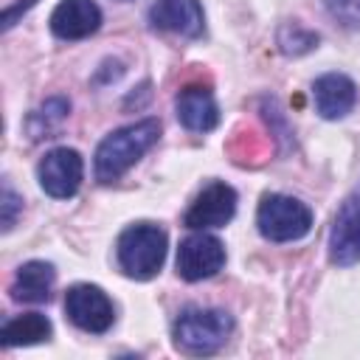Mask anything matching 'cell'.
I'll return each instance as SVG.
<instances>
[{
	"instance_id": "52a82bcc",
	"label": "cell",
	"mask_w": 360,
	"mask_h": 360,
	"mask_svg": "<svg viewBox=\"0 0 360 360\" xmlns=\"http://www.w3.org/2000/svg\"><path fill=\"white\" fill-rule=\"evenodd\" d=\"M225 264V248L217 236L200 231L180 242L177 248V273L186 281H202L222 270Z\"/></svg>"
},
{
	"instance_id": "8992f818",
	"label": "cell",
	"mask_w": 360,
	"mask_h": 360,
	"mask_svg": "<svg viewBox=\"0 0 360 360\" xmlns=\"http://www.w3.org/2000/svg\"><path fill=\"white\" fill-rule=\"evenodd\" d=\"M65 312L82 332H93V335L107 332L115 321L112 301L96 284H73L65 292Z\"/></svg>"
},
{
	"instance_id": "277c9868",
	"label": "cell",
	"mask_w": 360,
	"mask_h": 360,
	"mask_svg": "<svg viewBox=\"0 0 360 360\" xmlns=\"http://www.w3.org/2000/svg\"><path fill=\"white\" fill-rule=\"evenodd\" d=\"M259 233L270 242H295L309 233L312 211L287 194H264L256 211Z\"/></svg>"
},
{
	"instance_id": "30bf717a",
	"label": "cell",
	"mask_w": 360,
	"mask_h": 360,
	"mask_svg": "<svg viewBox=\"0 0 360 360\" xmlns=\"http://www.w3.org/2000/svg\"><path fill=\"white\" fill-rule=\"evenodd\" d=\"M101 25V8L93 0H62L51 11V31L59 39H84Z\"/></svg>"
},
{
	"instance_id": "8fae6325",
	"label": "cell",
	"mask_w": 360,
	"mask_h": 360,
	"mask_svg": "<svg viewBox=\"0 0 360 360\" xmlns=\"http://www.w3.org/2000/svg\"><path fill=\"white\" fill-rule=\"evenodd\" d=\"M177 118L191 132H208L219 124V107L214 101V93L202 84H188L174 98Z\"/></svg>"
},
{
	"instance_id": "3957f363",
	"label": "cell",
	"mask_w": 360,
	"mask_h": 360,
	"mask_svg": "<svg viewBox=\"0 0 360 360\" xmlns=\"http://www.w3.org/2000/svg\"><path fill=\"white\" fill-rule=\"evenodd\" d=\"M233 329V318L225 309L188 307L174 321V343L188 354L217 352Z\"/></svg>"
},
{
	"instance_id": "7a4b0ae2",
	"label": "cell",
	"mask_w": 360,
	"mask_h": 360,
	"mask_svg": "<svg viewBox=\"0 0 360 360\" xmlns=\"http://www.w3.org/2000/svg\"><path fill=\"white\" fill-rule=\"evenodd\" d=\"M118 264L129 278L146 281L152 278L166 259V231L152 222H135L129 225L115 245Z\"/></svg>"
},
{
	"instance_id": "5bb4252c",
	"label": "cell",
	"mask_w": 360,
	"mask_h": 360,
	"mask_svg": "<svg viewBox=\"0 0 360 360\" xmlns=\"http://www.w3.org/2000/svg\"><path fill=\"white\" fill-rule=\"evenodd\" d=\"M56 281V270L48 262H25L11 284V298L22 301V304H42L51 298Z\"/></svg>"
},
{
	"instance_id": "9c48e42d",
	"label": "cell",
	"mask_w": 360,
	"mask_h": 360,
	"mask_svg": "<svg viewBox=\"0 0 360 360\" xmlns=\"http://www.w3.org/2000/svg\"><path fill=\"white\" fill-rule=\"evenodd\" d=\"M236 214V191L228 183H208L186 211L183 222L191 231H205V228H222L233 219Z\"/></svg>"
},
{
	"instance_id": "9a60e30c",
	"label": "cell",
	"mask_w": 360,
	"mask_h": 360,
	"mask_svg": "<svg viewBox=\"0 0 360 360\" xmlns=\"http://www.w3.org/2000/svg\"><path fill=\"white\" fill-rule=\"evenodd\" d=\"M51 321L39 312H25L17 315L11 321L3 323L0 329V343L3 346H31V343H42L51 338Z\"/></svg>"
},
{
	"instance_id": "d6986e66",
	"label": "cell",
	"mask_w": 360,
	"mask_h": 360,
	"mask_svg": "<svg viewBox=\"0 0 360 360\" xmlns=\"http://www.w3.org/2000/svg\"><path fill=\"white\" fill-rule=\"evenodd\" d=\"M31 6H34V0H22V3H17V6L6 8V11H3V28H11V25H14V20L20 17V11H28Z\"/></svg>"
},
{
	"instance_id": "7c38bea8",
	"label": "cell",
	"mask_w": 360,
	"mask_h": 360,
	"mask_svg": "<svg viewBox=\"0 0 360 360\" xmlns=\"http://www.w3.org/2000/svg\"><path fill=\"white\" fill-rule=\"evenodd\" d=\"M149 22L160 31L180 37L202 34V8L197 0H155L149 8Z\"/></svg>"
},
{
	"instance_id": "ac0fdd59",
	"label": "cell",
	"mask_w": 360,
	"mask_h": 360,
	"mask_svg": "<svg viewBox=\"0 0 360 360\" xmlns=\"http://www.w3.org/2000/svg\"><path fill=\"white\" fill-rule=\"evenodd\" d=\"M0 205H3V231H8L17 219V211L22 208V200L14 194V188L8 183H3V202Z\"/></svg>"
},
{
	"instance_id": "4fadbf2b",
	"label": "cell",
	"mask_w": 360,
	"mask_h": 360,
	"mask_svg": "<svg viewBox=\"0 0 360 360\" xmlns=\"http://www.w3.org/2000/svg\"><path fill=\"white\" fill-rule=\"evenodd\" d=\"M312 96H315V110L323 118H343L346 112H352V107L357 101V87L343 73H326V76L315 79Z\"/></svg>"
},
{
	"instance_id": "2e32d148",
	"label": "cell",
	"mask_w": 360,
	"mask_h": 360,
	"mask_svg": "<svg viewBox=\"0 0 360 360\" xmlns=\"http://www.w3.org/2000/svg\"><path fill=\"white\" fill-rule=\"evenodd\" d=\"M68 110H70V104H68L65 98H51V101H45V104L28 118V124H37V121H39V127L31 129V138H48V132L68 115Z\"/></svg>"
},
{
	"instance_id": "e0dca14e",
	"label": "cell",
	"mask_w": 360,
	"mask_h": 360,
	"mask_svg": "<svg viewBox=\"0 0 360 360\" xmlns=\"http://www.w3.org/2000/svg\"><path fill=\"white\" fill-rule=\"evenodd\" d=\"M326 8L346 28H357L360 25V0H326Z\"/></svg>"
},
{
	"instance_id": "5b68a950",
	"label": "cell",
	"mask_w": 360,
	"mask_h": 360,
	"mask_svg": "<svg viewBox=\"0 0 360 360\" xmlns=\"http://www.w3.org/2000/svg\"><path fill=\"white\" fill-rule=\"evenodd\" d=\"M37 177H39V186L48 197L53 200H68L79 191L82 186V177H84V160L76 149H68V146H56L51 149L39 166H37Z\"/></svg>"
},
{
	"instance_id": "6da1fadb",
	"label": "cell",
	"mask_w": 360,
	"mask_h": 360,
	"mask_svg": "<svg viewBox=\"0 0 360 360\" xmlns=\"http://www.w3.org/2000/svg\"><path fill=\"white\" fill-rule=\"evenodd\" d=\"M160 138V121L158 118H143L135 124H127L115 132H110L98 149H96V180L98 183H112L118 180L129 166H135L152 143Z\"/></svg>"
},
{
	"instance_id": "ba28073f",
	"label": "cell",
	"mask_w": 360,
	"mask_h": 360,
	"mask_svg": "<svg viewBox=\"0 0 360 360\" xmlns=\"http://www.w3.org/2000/svg\"><path fill=\"white\" fill-rule=\"evenodd\" d=\"M329 259L340 267L360 262V183L340 202L329 231Z\"/></svg>"
}]
</instances>
